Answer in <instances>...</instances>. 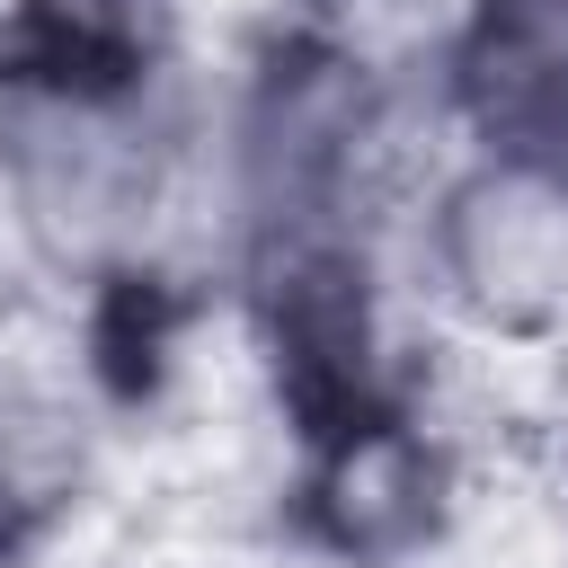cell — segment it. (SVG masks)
Returning a JSON list of instances; mask_svg holds the SVG:
<instances>
[{
	"mask_svg": "<svg viewBox=\"0 0 568 568\" xmlns=\"http://www.w3.org/2000/svg\"><path fill=\"white\" fill-rule=\"evenodd\" d=\"M470 284L488 302H532V293H568V186L559 178H532V169H506L488 178L470 204Z\"/></svg>",
	"mask_w": 568,
	"mask_h": 568,
	"instance_id": "6da1fadb",
	"label": "cell"
}]
</instances>
